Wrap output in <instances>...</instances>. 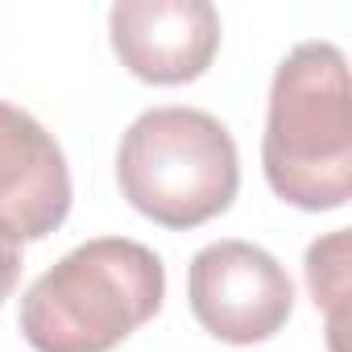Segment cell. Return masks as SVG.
Masks as SVG:
<instances>
[{"instance_id": "cell-5", "label": "cell", "mask_w": 352, "mask_h": 352, "mask_svg": "<svg viewBox=\"0 0 352 352\" xmlns=\"http://www.w3.org/2000/svg\"><path fill=\"white\" fill-rule=\"evenodd\" d=\"M220 13L208 0H116L108 38L120 67L153 87L195 83L220 54Z\"/></svg>"}, {"instance_id": "cell-4", "label": "cell", "mask_w": 352, "mask_h": 352, "mask_svg": "<svg viewBox=\"0 0 352 352\" xmlns=\"http://www.w3.org/2000/svg\"><path fill=\"white\" fill-rule=\"evenodd\" d=\"M187 298L195 323L224 344L274 340L294 315V282L274 253L249 241H216L191 257Z\"/></svg>"}, {"instance_id": "cell-8", "label": "cell", "mask_w": 352, "mask_h": 352, "mask_svg": "<svg viewBox=\"0 0 352 352\" xmlns=\"http://www.w3.org/2000/svg\"><path fill=\"white\" fill-rule=\"evenodd\" d=\"M17 278H21V245L9 232H0V302L13 294Z\"/></svg>"}, {"instance_id": "cell-6", "label": "cell", "mask_w": 352, "mask_h": 352, "mask_svg": "<svg viewBox=\"0 0 352 352\" xmlns=\"http://www.w3.org/2000/svg\"><path fill=\"white\" fill-rule=\"evenodd\" d=\"M71 212V170L63 145L25 108L0 100V232L42 241Z\"/></svg>"}, {"instance_id": "cell-7", "label": "cell", "mask_w": 352, "mask_h": 352, "mask_svg": "<svg viewBox=\"0 0 352 352\" xmlns=\"http://www.w3.org/2000/svg\"><path fill=\"white\" fill-rule=\"evenodd\" d=\"M344 249H348V232H331L323 241H315L307 249V282L315 294V307H336L344 298Z\"/></svg>"}, {"instance_id": "cell-3", "label": "cell", "mask_w": 352, "mask_h": 352, "mask_svg": "<svg viewBox=\"0 0 352 352\" xmlns=\"http://www.w3.org/2000/svg\"><path fill=\"white\" fill-rule=\"evenodd\" d=\"M116 183L133 212L170 232H187L232 208L241 153L212 112L166 104L141 112L120 137Z\"/></svg>"}, {"instance_id": "cell-2", "label": "cell", "mask_w": 352, "mask_h": 352, "mask_svg": "<svg viewBox=\"0 0 352 352\" xmlns=\"http://www.w3.org/2000/svg\"><path fill=\"white\" fill-rule=\"evenodd\" d=\"M166 298L162 257L129 236L71 249L21 298V336L34 352H112Z\"/></svg>"}, {"instance_id": "cell-1", "label": "cell", "mask_w": 352, "mask_h": 352, "mask_svg": "<svg viewBox=\"0 0 352 352\" xmlns=\"http://www.w3.org/2000/svg\"><path fill=\"white\" fill-rule=\"evenodd\" d=\"M261 166L270 191L290 208L336 212L352 199V100L340 46L302 42L278 63Z\"/></svg>"}]
</instances>
